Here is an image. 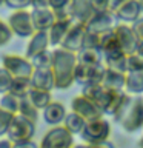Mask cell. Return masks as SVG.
Returning a JSON list of instances; mask_svg holds the SVG:
<instances>
[{"label": "cell", "instance_id": "cell-5", "mask_svg": "<svg viewBox=\"0 0 143 148\" xmlns=\"http://www.w3.org/2000/svg\"><path fill=\"white\" fill-rule=\"evenodd\" d=\"M40 148H72L74 134H71L63 125H54L46 131L43 139L39 143Z\"/></svg>", "mask_w": 143, "mask_h": 148}, {"label": "cell", "instance_id": "cell-11", "mask_svg": "<svg viewBox=\"0 0 143 148\" xmlns=\"http://www.w3.org/2000/svg\"><path fill=\"white\" fill-rule=\"evenodd\" d=\"M86 25L80 22H72L71 28L68 29L66 36H65L63 42L60 43V46L68 51H72V53H77L83 48V40H85L86 36Z\"/></svg>", "mask_w": 143, "mask_h": 148}, {"label": "cell", "instance_id": "cell-38", "mask_svg": "<svg viewBox=\"0 0 143 148\" xmlns=\"http://www.w3.org/2000/svg\"><path fill=\"white\" fill-rule=\"evenodd\" d=\"M131 26H132V31L138 39V42H143V17H138L134 23H131Z\"/></svg>", "mask_w": 143, "mask_h": 148}, {"label": "cell", "instance_id": "cell-27", "mask_svg": "<svg viewBox=\"0 0 143 148\" xmlns=\"http://www.w3.org/2000/svg\"><path fill=\"white\" fill-rule=\"evenodd\" d=\"M31 88H32V85H31L29 77H14L8 92H11L16 97H18V99H23V97L28 96Z\"/></svg>", "mask_w": 143, "mask_h": 148}, {"label": "cell", "instance_id": "cell-16", "mask_svg": "<svg viewBox=\"0 0 143 148\" xmlns=\"http://www.w3.org/2000/svg\"><path fill=\"white\" fill-rule=\"evenodd\" d=\"M142 6L138 0H126L117 11H115V17L118 22L123 23H134L138 17H142Z\"/></svg>", "mask_w": 143, "mask_h": 148}, {"label": "cell", "instance_id": "cell-49", "mask_svg": "<svg viewBox=\"0 0 143 148\" xmlns=\"http://www.w3.org/2000/svg\"><path fill=\"white\" fill-rule=\"evenodd\" d=\"M2 3H5V0H0V5H2Z\"/></svg>", "mask_w": 143, "mask_h": 148}, {"label": "cell", "instance_id": "cell-29", "mask_svg": "<svg viewBox=\"0 0 143 148\" xmlns=\"http://www.w3.org/2000/svg\"><path fill=\"white\" fill-rule=\"evenodd\" d=\"M20 100L18 97H16L11 92H5L0 94V108H3L5 111L11 114H17L18 113V106H20Z\"/></svg>", "mask_w": 143, "mask_h": 148}, {"label": "cell", "instance_id": "cell-26", "mask_svg": "<svg viewBox=\"0 0 143 148\" xmlns=\"http://www.w3.org/2000/svg\"><path fill=\"white\" fill-rule=\"evenodd\" d=\"M85 123H86V120L82 116H78L77 113H74V111L68 113L62 122V125L71 134H80L83 131V128H85Z\"/></svg>", "mask_w": 143, "mask_h": 148}, {"label": "cell", "instance_id": "cell-48", "mask_svg": "<svg viewBox=\"0 0 143 148\" xmlns=\"http://www.w3.org/2000/svg\"><path fill=\"white\" fill-rule=\"evenodd\" d=\"M140 2V6H142V11H143V0H138Z\"/></svg>", "mask_w": 143, "mask_h": 148}, {"label": "cell", "instance_id": "cell-33", "mask_svg": "<svg viewBox=\"0 0 143 148\" xmlns=\"http://www.w3.org/2000/svg\"><path fill=\"white\" fill-rule=\"evenodd\" d=\"M14 116H16V114H11V113H8V111H5L3 108H0V137L6 136L9 123H11V120H12Z\"/></svg>", "mask_w": 143, "mask_h": 148}, {"label": "cell", "instance_id": "cell-32", "mask_svg": "<svg viewBox=\"0 0 143 148\" xmlns=\"http://www.w3.org/2000/svg\"><path fill=\"white\" fill-rule=\"evenodd\" d=\"M12 80H14V77L3 66H0V94H5V92L9 91Z\"/></svg>", "mask_w": 143, "mask_h": 148}, {"label": "cell", "instance_id": "cell-31", "mask_svg": "<svg viewBox=\"0 0 143 148\" xmlns=\"http://www.w3.org/2000/svg\"><path fill=\"white\" fill-rule=\"evenodd\" d=\"M39 111L40 110H37L35 106L26 99V97H23V99L20 100V106H18V113L17 114L25 116L26 119H29V120H32V122L37 123V119H39Z\"/></svg>", "mask_w": 143, "mask_h": 148}, {"label": "cell", "instance_id": "cell-14", "mask_svg": "<svg viewBox=\"0 0 143 148\" xmlns=\"http://www.w3.org/2000/svg\"><path fill=\"white\" fill-rule=\"evenodd\" d=\"M68 9L74 22H80V23H85V25L95 14L94 8L91 5V0H71Z\"/></svg>", "mask_w": 143, "mask_h": 148}, {"label": "cell", "instance_id": "cell-7", "mask_svg": "<svg viewBox=\"0 0 143 148\" xmlns=\"http://www.w3.org/2000/svg\"><path fill=\"white\" fill-rule=\"evenodd\" d=\"M2 66L12 77H31L34 71L31 60L18 54H5L2 57Z\"/></svg>", "mask_w": 143, "mask_h": 148}, {"label": "cell", "instance_id": "cell-6", "mask_svg": "<svg viewBox=\"0 0 143 148\" xmlns=\"http://www.w3.org/2000/svg\"><path fill=\"white\" fill-rule=\"evenodd\" d=\"M8 25L11 28L12 34H16L18 37H23V39H26V37L29 39V37L35 32L31 11H28V9H16V11L11 14V17H9Z\"/></svg>", "mask_w": 143, "mask_h": 148}, {"label": "cell", "instance_id": "cell-17", "mask_svg": "<svg viewBox=\"0 0 143 148\" xmlns=\"http://www.w3.org/2000/svg\"><path fill=\"white\" fill-rule=\"evenodd\" d=\"M31 16L35 31H48L55 22V14L52 8H34L31 11Z\"/></svg>", "mask_w": 143, "mask_h": 148}, {"label": "cell", "instance_id": "cell-42", "mask_svg": "<svg viewBox=\"0 0 143 148\" xmlns=\"http://www.w3.org/2000/svg\"><path fill=\"white\" fill-rule=\"evenodd\" d=\"M125 2H126V0H109V8H108V11L115 12Z\"/></svg>", "mask_w": 143, "mask_h": 148}, {"label": "cell", "instance_id": "cell-45", "mask_svg": "<svg viewBox=\"0 0 143 148\" xmlns=\"http://www.w3.org/2000/svg\"><path fill=\"white\" fill-rule=\"evenodd\" d=\"M136 53L138 54V56H142L143 57V42H138V45H137V51Z\"/></svg>", "mask_w": 143, "mask_h": 148}, {"label": "cell", "instance_id": "cell-28", "mask_svg": "<svg viewBox=\"0 0 143 148\" xmlns=\"http://www.w3.org/2000/svg\"><path fill=\"white\" fill-rule=\"evenodd\" d=\"M112 29L99 34V49L103 54L111 53V51H114V49H118V45H117V40H115V36H114Z\"/></svg>", "mask_w": 143, "mask_h": 148}, {"label": "cell", "instance_id": "cell-22", "mask_svg": "<svg viewBox=\"0 0 143 148\" xmlns=\"http://www.w3.org/2000/svg\"><path fill=\"white\" fill-rule=\"evenodd\" d=\"M43 111V119L46 123L49 125H60L63 122L65 116H66V108H65L63 103H60V102H51V103L46 106V108L42 110Z\"/></svg>", "mask_w": 143, "mask_h": 148}, {"label": "cell", "instance_id": "cell-10", "mask_svg": "<svg viewBox=\"0 0 143 148\" xmlns=\"http://www.w3.org/2000/svg\"><path fill=\"white\" fill-rule=\"evenodd\" d=\"M71 111L77 113L78 116H82L86 120H94L99 117H103V111L92 102L89 97H86L85 94H78L71 100Z\"/></svg>", "mask_w": 143, "mask_h": 148}, {"label": "cell", "instance_id": "cell-15", "mask_svg": "<svg viewBox=\"0 0 143 148\" xmlns=\"http://www.w3.org/2000/svg\"><path fill=\"white\" fill-rule=\"evenodd\" d=\"M31 85L32 88H39V90L45 91H52L55 88V80H54V74L51 68H37L32 71L31 77Z\"/></svg>", "mask_w": 143, "mask_h": 148}, {"label": "cell", "instance_id": "cell-1", "mask_svg": "<svg viewBox=\"0 0 143 148\" xmlns=\"http://www.w3.org/2000/svg\"><path fill=\"white\" fill-rule=\"evenodd\" d=\"M112 119L126 133L140 131L143 128V97L131 96L126 92L122 105L114 113Z\"/></svg>", "mask_w": 143, "mask_h": 148}, {"label": "cell", "instance_id": "cell-44", "mask_svg": "<svg viewBox=\"0 0 143 148\" xmlns=\"http://www.w3.org/2000/svg\"><path fill=\"white\" fill-rule=\"evenodd\" d=\"M0 148H12V142L8 137H0Z\"/></svg>", "mask_w": 143, "mask_h": 148}, {"label": "cell", "instance_id": "cell-25", "mask_svg": "<svg viewBox=\"0 0 143 148\" xmlns=\"http://www.w3.org/2000/svg\"><path fill=\"white\" fill-rule=\"evenodd\" d=\"M77 62L85 65H100L103 63V53L99 48H82L77 51Z\"/></svg>", "mask_w": 143, "mask_h": 148}, {"label": "cell", "instance_id": "cell-3", "mask_svg": "<svg viewBox=\"0 0 143 148\" xmlns=\"http://www.w3.org/2000/svg\"><path fill=\"white\" fill-rule=\"evenodd\" d=\"M82 139L86 145H94L108 140L111 136V123L105 117H99L94 120H88L85 123V128L80 133Z\"/></svg>", "mask_w": 143, "mask_h": 148}, {"label": "cell", "instance_id": "cell-34", "mask_svg": "<svg viewBox=\"0 0 143 148\" xmlns=\"http://www.w3.org/2000/svg\"><path fill=\"white\" fill-rule=\"evenodd\" d=\"M128 71H143V57L134 53L128 56Z\"/></svg>", "mask_w": 143, "mask_h": 148}, {"label": "cell", "instance_id": "cell-4", "mask_svg": "<svg viewBox=\"0 0 143 148\" xmlns=\"http://www.w3.org/2000/svg\"><path fill=\"white\" fill-rule=\"evenodd\" d=\"M35 134V122L26 119L22 114H16L9 123V128L6 131V137L11 142H23L31 140Z\"/></svg>", "mask_w": 143, "mask_h": 148}, {"label": "cell", "instance_id": "cell-40", "mask_svg": "<svg viewBox=\"0 0 143 148\" xmlns=\"http://www.w3.org/2000/svg\"><path fill=\"white\" fill-rule=\"evenodd\" d=\"M71 0H49V8L52 9H66Z\"/></svg>", "mask_w": 143, "mask_h": 148}, {"label": "cell", "instance_id": "cell-37", "mask_svg": "<svg viewBox=\"0 0 143 148\" xmlns=\"http://www.w3.org/2000/svg\"><path fill=\"white\" fill-rule=\"evenodd\" d=\"M5 3L12 9H26L32 5V0H5Z\"/></svg>", "mask_w": 143, "mask_h": 148}, {"label": "cell", "instance_id": "cell-46", "mask_svg": "<svg viewBox=\"0 0 143 148\" xmlns=\"http://www.w3.org/2000/svg\"><path fill=\"white\" fill-rule=\"evenodd\" d=\"M72 148H89V145H86V143H80V145H74Z\"/></svg>", "mask_w": 143, "mask_h": 148}, {"label": "cell", "instance_id": "cell-18", "mask_svg": "<svg viewBox=\"0 0 143 148\" xmlns=\"http://www.w3.org/2000/svg\"><path fill=\"white\" fill-rule=\"evenodd\" d=\"M49 49V37H48V31H35L34 34L29 37V42L26 45V53L25 57L31 59L35 54L42 53V51Z\"/></svg>", "mask_w": 143, "mask_h": 148}, {"label": "cell", "instance_id": "cell-30", "mask_svg": "<svg viewBox=\"0 0 143 148\" xmlns=\"http://www.w3.org/2000/svg\"><path fill=\"white\" fill-rule=\"evenodd\" d=\"M29 60H31L34 69H37V68H51V65H52V49L42 51V53L35 54L34 57H31Z\"/></svg>", "mask_w": 143, "mask_h": 148}, {"label": "cell", "instance_id": "cell-13", "mask_svg": "<svg viewBox=\"0 0 143 148\" xmlns=\"http://www.w3.org/2000/svg\"><path fill=\"white\" fill-rule=\"evenodd\" d=\"M82 94H85L86 97L94 102V103L99 106V108L105 111L109 105V100H111V96H112V91L111 90H106V88L101 85V83H91V85H85L82 90Z\"/></svg>", "mask_w": 143, "mask_h": 148}, {"label": "cell", "instance_id": "cell-12", "mask_svg": "<svg viewBox=\"0 0 143 148\" xmlns=\"http://www.w3.org/2000/svg\"><path fill=\"white\" fill-rule=\"evenodd\" d=\"M118 23L117 17L111 11H101L95 12L86 23V29L89 32H95V34H101L105 31H109Z\"/></svg>", "mask_w": 143, "mask_h": 148}, {"label": "cell", "instance_id": "cell-19", "mask_svg": "<svg viewBox=\"0 0 143 148\" xmlns=\"http://www.w3.org/2000/svg\"><path fill=\"white\" fill-rule=\"evenodd\" d=\"M103 65L109 69L120 73H128V56L122 49H114L111 53L103 54Z\"/></svg>", "mask_w": 143, "mask_h": 148}, {"label": "cell", "instance_id": "cell-2", "mask_svg": "<svg viewBox=\"0 0 143 148\" xmlns=\"http://www.w3.org/2000/svg\"><path fill=\"white\" fill-rule=\"evenodd\" d=\"M77 65V54L72 51H68L57 46L52 49V69L54 80H55V88L57 90H68L74 83V69Z\"/></svg>", "mask_w": 143, "mask_h": 148}, {"label": "cell", "instance_id": "cell-9", "mask_svg": "<svg viewBox=\"0 0 143 148\" xmlns=\"http://www.w3.org/2000/svg\"><path fill=\"white\" fill-rule=\"evenodd\" d=\"M105 73V65H85V63H78L76 65L74 69V82L78 85L85 86L91 85V83H100L101 77Z\"/></svg>", "mask_w": 143, "mask_h": 148}, {"label": "cell", "instance_id": "cell-24", "mask_svg": "<svg viewBox=\"0 0 143 148\" xmlns=\"http://www.w3.org/2000/svg\"><path fill=\"white\" fill-rule=\"evenodd\" d=\"M26 99L29 100L37 110H43L52 102V94H51V91L39 90V88H31L29 92H28V96H26Z\"/></svg>", "mask_w": 143, "mask_h": 148}, {"label": "cell", "instance_id": "cell-35", "mask_svg": "<svg viewBox=\"0 0 143 148\" xmlns=\"http://www.w3.org/2000/svg\"><path fill=\"white\" fill-rule=\"evenodd\" d=\"M11 37H12V31L9 28V25H6L3 20H0V46L6 45L11 40Z\"/></svg>", "mask_w": 143, "mask_h": 148}, {"label": "cell", "instance_id": "cell-47", "mask_svg": "<svg viewBox=\"0 0 143 148\" xmlns=\"http://www.w3.org/2000/svg\"><path fill=\"white\" fill-rule=\"evenodd\" d=\"M138 148H143V136L138 139Z\"/></svg>", "mask_w": 143, "mask_h": 148}, {"label": "cell", "instance_id": "cell-21", "mask_svg": "<svg viewBox=\"0 0 143 148\" xmlns=\"http://www.w3.org/2000/svg\"><path fill=\"white\" fill-rule=\"evenodd\" d=\"M74 20H55L54 25L48 29V37H49V46L57 48L63 42L68 29L71 28Z\"/></svg>", "mask_w": 143, "mask_h": 148}, {"label": "cell", "instance_id": "cell-23", "mask_svg": "<svg viewBox=\"0 0 143 148\" xmlns=\"http://www.w3.org/2000/svg\"><path fill=\"white\" fill-rule=\"evenodd\" d=\"M125 91L131 96L143 94V71H128L126 73Z\"/></svg>", "mask_w": 143, "mask_h": 148}, {"label": "cell", "instance_id": "cell-20", "mask_svg": "<svg viewBox=\"0 0 143 148\" xmlns=\"http://www.w3.org/2000/svg\"><path fill=\"white\" fill-rule=\"evenodd\" d=\"M125 80H126V73H120V71H114L105 66V73L101 77V85L106 90L111 91H123L125 90Z\"/></svg>", "mask_w": 143, "mask_h": 148}, {"label": "cell", "instance_id": "cell-8", "mask_svg": "<svg viewBox=\"0 0 143 148\" xmlns=\"http://www.w3.org/2000/svg\"><path fill=\"white\" fill-rule=\"evenodd\" d=\"M114 36L115 40H117L118 48L123 51L126 56H131L137 51V45H138V39L136 37L132 31V26L129 23H123L118 22L117 25L114 26Z\"/></svg>", "mask_w": 143, "mask_h": 148}, {"label": "cell", "instance_id": "cell-39", "mask_svg": "<svg viewBox=\"0 0 143 148\" xmlns=\"http://www.w3.org/2000/svg\"><path fill=\"white\" fill-rule=\"evenodd\" d=\"M91 5H92V8H94L95 12L108 11V8H109V0H91Z\"/></svg>", "mask_w": 143, "mask_h": 148}, {"label": "cell", "instance_id": "cell-36", "mask_svg": "<svg viewBox=\"0 0 143 148\" xmlns=\"http://www.w3.org/2000/svg\"><path fill=\"white\" fill-rule=\"evenodd\" d=\"M83 48H99V34L86 31L85 40H83Z\"/></svg>", "mask_w": 143, "mask_h": 148}, {"label": "cell", "instance_id": "cell-41", "mask_svg": "<svg viewBox=\"0 0 143 148\" xmlns=\"http://www.w3.org/2000/svg\"><path fill=\"white\" fill-rule=\"evenodd\" d=\"M12 148H40L39 143L34 140H23V142H12Z\"/></svg>", "mask_w": 143, "mask_h": 148}, {"label": "cell", "instance_id": "cell-43", "mask_svg": "<svg viewBox=\"0 0 143 148\" xmlns=\"http://www.w3.org/2000/svg\"><path fill=\"white\" fill-rule=\"evenodd\" d=\"M89 148H115L112 142L109 140H105V142H100V143H94V145H89Z\"/></svg>", "mask_w": 143, "mask_h": 148}]
</instances>
